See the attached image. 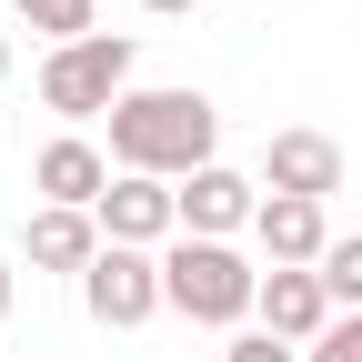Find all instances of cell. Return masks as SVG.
<instances>
[{
    "label": "cell",
    "instance_id": "obj_1",
    "mask_svg": "<svg viewBox=\"0 0 362 362\" xmlns=\"http://www.w3.org/2000/svg\"><path fill=\"white\" fill-rule=\"evenodd\" d=\"M221 161V111L211 90L192 81H141L131 101L111 111V171H141V181H192Z\"/></svg>",
    "mask_w": 362,
    "mask_h": 362
},
{
    "label": "cell",
    "instance_id": "obj_2",
    "mask_svg": "<svg viewBox=\"0 0 362 362\" xmlns=\"http://www.w3.org/2000/svg\"><path fill=\"white\" fill-rule=\"evenodd\" d=\"M161 302L181 312V322H202V332H232V322H252L262 272H252L232 242H192V232H181V242L161 252Z\"/></svg>",
    "mask_w": 362,
    "mask_h": 362
},
{
    "label": "cell",
    "instance_id": "obj_3",
    "mask_svg": "<svg viewBox=\"0 0 362 362\" xmlns=\"http://www.w3.org/2000/svg\"><path fill=\"white\" fill-rule=\"evenodd\" d=\"M131 71H141L131 30H90V40H61V51L40 61V81H30V90H40V111H61V121H111L131 90H141Z\"/></svg>",
    "mask_w": 362,
    "mask_h": 362
},
{
    "label": "cell",
    "instance_id": "obj_4",
    "mask_svg": "<svg viewBox=\"0 0 362 362\" xmlns=\"http://www.w3.org/2000/svg\"><path fill=\"white\" fill-rule=\"evenodd\" d=\"M81 312H90L101 332H141L151 312H171V302H161V252H131V242H111L101 262L81 272Z\"/></svg>",
    "mask_w": 362,
    "mask_h": 362
},
{
    "label": "cell",
    "instance_id": "obj_5",
    "mask_svg": "<svg viewBox=\"0 0 362 362\" xmlns=\"http://www.w3.org/2000/svg\"><path fill=\"white\" fill-rule=\"evenodd\" d=\"M171 192H181V232H192V242H232V232L262 221V171H232V161L171 181Z\"/></svg>",
    "mask_w": 362,
    "mask_h": 362
},
{
    "label": "cell",
    "instance_id": "obj_6",
    "mask_svg": "<svg viewBox=\"0 0 362 362\" xmlns=\"http://www.w3.org/2000/svg\"><path fill=\"white\" fill-rule=\"evenodd\" d=\"M101 242L171 252V242H181V192H171V181H141V171H121L111 192H101Z\"/></svg>",
    "mask_w": 362,
    "mask_h": 362
},
{
    "label": "cell",
    "instance_id": "obj_7",
    "mask_svg": "<svg viewBox=\"0 0 362 362\" xmlns=\"http://www.w3.org/2000/svg\"><path fill=\"white\" fill-rule=\"evenodd\" d=\"M262 192L332 202L342 192V141H332V131H272V141H262Z\"/></svg>",
    "mask_w": 362,
    "mask_h": 362
},
{
    "label": "cell",
    "instance_id": "obj_8",
    "mask_svg": "<svg viewBox=\"0 0 362 362\" xmlns=\"http://www.w3.org/2000/svg\"><path fill=\"white\" fill-rule=\"evenodd\" d=\"M111 151L101 141H81V131H61V141H40V161H30V192L51 202V211H101V192H111Z\"/></svg>",
    "mask_w": 362,
    "mask_h": 362
},
{
    "label": "cell",
    "instance_id": "obj_9",
    "mask_svg": "<svg viewBox=\"0 0 362 362\" xmlns=\"http://www.w3.org/2000/svg\"><path fill=\"white\" fill-rule=\"evenodd\" d=\"M252 322L272 332V342H292V352H312L342 312H332V292H322V272H262V302H252Z\"/></svg>",
    "mask_w": 362,
    "mask_h": 362
},
{
    "label": "cell",
    "instance_id": "obj_10",
    "mask_svg": "<svg viewBox=\"0 0 362 362\" xmlns=\"http://www.w3.org/2000/svg\"><path fill=\"white\" fill-rule=\"evenodd\" d=\"M252 242H262V272H322L332 221H322V202H282V192H262Z\"/></svg>",
    "mask_w": 362,
    "mask_h": 362
},
{
    "label": "cell",
    "instance_id": "obj_11",
    "mask_svg": "<svg viewBox=\"0 0 362 362\" xmlns=\"http://www.w3.org/2000/svg\"><path fill=\"white\" fill-rule=\"evenodd\" d=\"M21 252H30V272H71V282H81L111 242H101V211H51V202H40L30 232H21Z\"/></svg>",
    "mask_w": 362,
    "mask_h": 362
},
{
    "label": "cell",
    "instance_id": "obj_12",
    "mask_svg": "<svg viewBox=\"0 0 362 362\" xmlns=\"http://www.w3.org/2000/svg\"><path fill=\"white\" fill-rule=\"evenodd\" d=\"M11 11H21L30 30H51V51H61V40H90V30H101V21H90V0H11Z\"/></svg>",
    "mask_w": 362,
    "mask_h": 362
},
{
    "label": "cell",
    "instance_id": "obj_13",
    "mask_svg": "<svg viewBox=\"0 0 362 362\" xmlns=\"http://www.w3.org/2000/svg\"><path fill=\"white\" fill-rule=\"evenodd\" d=\"M322 292H332V312H362V232L322 252Z\"/></svg>",
    "mask_w": 362,
    "mask_h": 362
},
{
    "label": "cell",
    "instance_id": "obj_14",
    "mask_svg": "<svg viewBox=\"0 0 362 362\" xmlns=\"http://www.w3.org/2000/svg\"><path fill=\"white\" fill-rule=\"evenodd\" d=\"M302 362H362V312H342V322H332L322 342H312Z\"/></svg>",
    "mask_w": 362,
    "mask_h": 362
},
{
    "label": "cell",
    "instance_id": "obj_15",
    "mask_svg": "<svg viewBox=\"0 0 362 362\" xmlns=\"http://www.w3.org/2000/svg\"><path fill=\"white\" fill-rule=\"evenodd\" d=\"M221 362H302V352H292V342H272V332L252 322V332H232V352H221Z\"/></svg>",
    "mask_w": 362,
    "mask_h": 362
},
{
    "label": "cell",
    "instance_id": "obj_16",
    "mask_svg": "<svg viewBox=\"0 0 362 362\" xmlns=\"http://www.w3.org/2000/svg\"><path fill=\"white\" fill-rule=\"evenodd\" d=\"M11 302H21V272H11V252H0V322H11Z\"/></svg>",
    "mask_w": 362,
    "mask_h": 362
},
{
    "label": "cell",
    "instance_id": "obj_17",
    "mask_svg": "<svg viewBox=\"0 0 362 362\" xmlns=\"http://www.w3.org/2000/svg\"><path fill=\"white\" fill-rule=\"evenodd\" d=\"M141 11H151V21H192L202 0H141Z\"/></svg>",
    "mask_w": 362,
    "mask_h": 362
},
{
    "label": "cell",
    "instance_id": "obj_18",
    "mask_svg": "<svg viewBox=\"0 0 362 362\" xmlns=\"http://www.w3.org/2000/svg\"><path fill=\"white\" fill-rule=\"evenodd\" d=\"M0 81H11V30H0Z\"/></svg>",
    "mask_w": 362,
    "mask_h": 362
}]
</instances>
